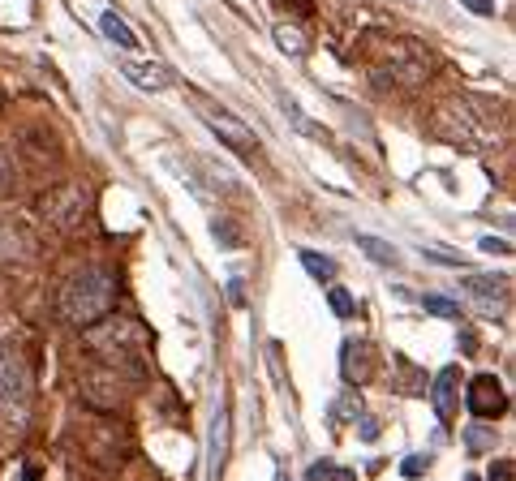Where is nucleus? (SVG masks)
<instances>
[{
    "label": "nucleus",
    "instance_id": "nucleus-13",
    "mask_svg": "<svg viewBox=\"0 0 516 481\" xmlns=\"http://www.w3.org/2000/svg\"><path fill=\"white\" fill-rule=\"evenodd\" d=\"M99 31H104V39H108V43H117L121 52H138V43H142V39L134 35V26H129L125 18H117L112 9L99 13Z\"/></svg>",
    "mask_w": 516,
    "mask_h": 481
},
{
    "label": "nucleus",
    "instance_id": "nucleus-16",
    "mask_svg": "<svg viewBox=\"0 0 516 481\" xmlns=\"http://www.w3.org/2000/svg\"><path fill=\"white\" fill-rule=\"evenodd\" d=\"M224 447H228V408H220V413H215V426H211V473H220Z\"/></svg>",
    "mask_w": 516,
    "mask_h": 481
},
{
    "label": "nucleus",
    "instance_id": "nucleus-1",
    "mask_svg": "<svg viewBox=\"0 0 516 481\" xmlns=\"http://www.w3.org/2000/svg\"><path fill=\"white\" fill-rule=\"evenodd\" d=\"M61 318L74 327H95L99 318L112 314V305H117V280H112V271L104 267H82L65 280L61 288Z\"/></svg>",
    "mask_w": 516,
    "mask_h": 481
},
{
    "label": "nucleus",
    "instance_id": "nucleus-2",
    "mask_svg": "<svg viewBox=\"0 0 516 481\" xmlns=\"http://www.w3.org/2000/svg\"><path fill=\"white\" fill-rule=\"evenodd\" d=\"M86 353L99 366H117L125 374H142V353H147V331L134 318H99L86 327Z\"/></svg>",
    "mask_w": 516,
    "mask_h": 481
},
{
    "label": "nucleus",
    "instance_id": "nucleus-27",
    "mask_svg": "<svg viewBox=\"0 0 516 481\" xmlns=\"http://www.w3.org/2000/svg\"><path fill=\"white\" fill-rule=\"evenodd\" d=\"M215 237H220V241L228 245V250H233V245H237V237H233V228H228V224H220V220H215Z\"/></svg>",
    "mask_w": 516,
    "mask_h": 481
},
{
    "label": "nucleus",
    "instance_id": "nucleus-21",
    "mask_svg": "<svg viewBox=\"0 0 516 481\" xmlns=\"http://www.w3.org/2000/svg\"><path fill=\"white\" fill-rule=\"evenodd\" d=\"M422 305H426L430 314H439V318H461V305L448 301V297H439V293H426Z\"/></svg>",
    "mask_w": 516,
    "mask_h": 481
},
{
    "label": "nucleus",
    "instance_id": "nucleus-17",
    "mask_svg": "<svg viewBox=\"0 0 516 481\" xmlns=\"http://www.w3.org/2000/svg\"><path fill=\"white\" fill-rule=\"evenodd\" d=\"M276 43H280V52H289V56H306V35H301V26H276Z\"/></svg>",
    "mask_w": 516,
    "mask_h": 481
},
{
    "label": "nucleus",
    "instance_id": "nucleus-4",
    "mask_svg": "<svg viewBox=\"0 0 516 481\" xmlns=\"http://www.w3.org/2000/svg\"><path fill=\"white\" fill-rule=\"evenodd\" d=\"M138 378L142 374H125L117 366H86L78 374V387H82V400L91 404V408H117L125 404L129 396H134V387H138Z\"/></svg>",
    "mask_w": 516,
    "mask_h": 481
},
{
    "label": "nucleus",
    "instance_id": "nucleus-25",
    "mask_svg": "<svg viewBox=\"0 0 516 481\" xmlns=\"http://www.w3.org/2000/svg\"><path fill=\"white\" fill-rule=\"evenodd\" d=\"M482 250H486V254H512V245L499 241V237H482Z\"/></svg>",
    "mask_w": 516,
    "mask_h": 481
},
{
    "label": "nucleus",
    "instance_id": "nucleus-23",
    "mask_svg": "<svg viewBox=\"0 0 516 481\" xmlns=\"http://www.w3.org/2000/svg\"><path fill=\"white\" fill-rule=\"evenodd\" d=\"M9 185H13V159L0 147V194H9Z\"/></svg>",
    "mask_w": 516,
    "mask_h": 481
},
{
    "label": "nucleus",
    "instance_id": "nucleus-22",
    "mask_svg": "<svg viewBox=\"0 0 516 481\" xmlns=\"http://www.w3.org/2000/svg\"><path fill=\"white\" fill-rule=\"evenodd\" d=\"M327 301H332V314H336V318H353V314H357V305H353V297H349V293H344V288H336V284H332V288H327Z\"/></svg>",
    "mask_w": 516,
    "mask_h": 481
},
{
    "label": "nucleus",
    "instance_id": "nucleus-3",
    "mask_svg": "<svg viewBox=\"0 0 516 481\" xmlns=\"http://www.w3.org/2000/svg\"><path fill=\"white\" fill-rule=\"evenodd\" d=\"M430 129L443 138V142H452V147H465V151H486V147H495V129L491 121L465 104V99H448V104H439L435 116H430Z\"/></svg>",
    "mask_w": 516,
    "mask_h": 481
},
{
    "label": "nucleus",
    "instance_id": "nucleus-7",
    "mask_svg": "<svg viewBox=\"0 0 516 481\" xmlns=\"http://www.w3.org/2000/svg\"><path fill=\"white\" fill-rule=\"evenodd\" d=\"M26 396H31V374L26 361L13 348L0 344V413H22Z\"/></svg>",
    "mask_w": 516,
    "mask_h": 481
},
{
    "label": "nucleus",
    "instance_id": "nucleus-20",
    "mask_svg": "<svg viewBox=\"0 0 516 481\" xmlns=\"http://www.w3.org/2000/svg\"><path fill=\"white\" fill-rule=\"evenodd\" d=\"M465 447L478 456V451H491L495 447V430H486V426H469L465 430Z\"/></svg>",
    "mask_w": 516,
    "mask_h": 481
},
{
    "label": "nucleus",
    "instance_id": "nucleus-12",
    "mask_svg": "<svg viewBox=\"0 0 516 481\" xmlns=\"http://www.w3.org/2000/svg\"><path fill=\"white\" fill-rule=\"evenodd\" d=\"M121 74H125V82H134L138 91H164V86H172V74L164 65H142V61H125L121 65Z\"/></svg>",
    "mask_w": 516,
    "mask_h": 481
},
{
    "label": "nucleus",
    "instance_id": "nucleus-26",
    "mask_svg": "<svg viewBox=\"0 0 516 481\" xmlns=\"http://www.w3.org/2000/svg\"><path fill=\"white\" fill-rule=\"evenodd\" d=\"M426 258H435V262H448V267H465V262L461 258H456V254H448V250H422Z\"/></svg>",
    "mask_w": 516,
    "mask_h": 481
},
{
    "label": "nucleus",
    "instance_id": "nucleus-28",
    "mask_svg": "<svg viewBox=\"0 0 516 481\" xmlns=\"http://www.w3.org/2000/svg\"><path fill=\"white\" fill-rule=\"evenodd\" d=\"M491 481H512V464H508V460H499L495 469H491Z\"/></svg>",
    "mask_w": 516,
    "mask_h": 481
},
{
    "label": "nucleus",
    "instance_id": "nucleus-6",
    "mask_svg": "<svg viewBox=\"0 0 516 481\" xmlns=\"http://www.w3.org/2000/svg\"><path fill=\"white\" fill-rule=\"evenodd\" d=\"M86 189H78V185H61V189H52V194H43L39 198V215L48 220L56 232H74V228H82V220H86Z\"/></svg>",
    "mask_w": 516,
    "mask_h": 481
},
{
    "label": "nucleus",
    "instance_id": "nucleus-24",
    "mask_svg": "<svg viewBox=\"0 0 516 481\" xmlns=\"http://www.w3.org/2000/svg\"><path fill=\"white\" fill-rule=\"evenodd\" d=\"M469 13H478V18H495V0H461Z\"/></svg>",
    "mask_w": 516,
    "mask_h": 481
},
{
    "label": "nucleus",
    "instance_id": "nucleus-19",
    "mask_svg": "<svg viewBox=\"0 0 516 481\" xmlns=\"http://www.w3.org/2000/svg\"><path fill=\"white\" fill-rule=\"evenodd\" d=\"M301 267H306L314 280H336V262L327 254H314V250H301Z\"/></svg>",
    "mask_w": 516,
    "mask_h": 481
},
{
    "label": "nucleus",
    "instance_id": "nucleus-9",
    "mask_svg": "<svg viewBox=\"0 0 516 481\" xmlns=\"http://www.w3.org/2000/svg\"><path fill=\"white\" fill-rule=\"evenodd\" d=\"M198 116L215 129V138L224 142V147H233L237 155H258V134L250 125H241L237 116H228V112H215V108H198Z\"/></svg>",
    "mask_w": 516,
    "mask_h": 481
},
{
    "label": "nucleus",
    "instance_id": "nucleus-8",
    "mask_svg": "<svg viewBox=\"0 0 516 481\" xmlns=\"http://www.w3.org/2000/svg\"><path fill=\"white\" fill-rule=\"evenodd\" d=\"M465 404H469V413L478 417V421H491V417H504L508 413V391L499 387L495 374H478V378H469Z\"/></svg>",
    "mask_w": 516,
    "mask_h": 481
},
{
    "label": "nucleus",
    "instance_id": "nucleus-14",
    "mask_svg": "<svg viewBox=\"0 0 516 481\" xmlns=\"http://www.w3.org/2000/svg\"><path fill=\"white\" fill-rule=\"evenodd\" d=\"M456 378H461V374L448 366V370L435 374V383H430V400H435V413L439 417H448L452 408H456Z\"/></svg>",
    "mask_w": 516,
    "mask_h": 481
},
{
    "label": "nucleus",
    "instance_id": "nucleus-29",
    "mask_svg": "<svg viewBox=\"0 0 516 481\" xmlns=\"http://www.w3.org/2000/svg\"><path fill=\"white\" fill-rule=\"evenodd\" d=\"M405 477H422V460H418V456L405 460Z\"/></svg>",
    "mask_w": 516,
    "mask_h": 481
},
{
    "label": "nucleus",
    "instance_id": "nucleus-30",
    "mask_svg": "<svg viewBox=\"0 0 516 481\" xmlns=\"http://www.w3.org/2000/svg\"><path fill=\"white\" fill-rule=\"evenodd\" d=\"M276 481H284V473H280V477H276Z\"/></svg>",
    "mask_w": 516,
    "mask_h": 481
},
{
    "label": "nucleus",
    "instance_id": "nucleus-5",
    "mask_svg": "<svg viewBox=\"0 0 516 481\" xmlns=\"http://www.w3.org/2000/svg\"><path fill=\"white\" fill-rule=\"evenodd\" d=\"M430 52H422L418 43H409V39H400L387 48V56L375 65V78L383 86H422L430 78Z\"/></svg>",
    "mask_w": 516,
    "mask_h": 481
},
{
    "label": "nucleus",
    "instance_id": "nucleus-15",
    "mask_svg": "<svg viewBox=\"0 0 516 481\" xmlns=\"http://www.w3.org/2000/svg\"><path fill=\"white\" fill-rule=\"evenodd\" d=\"M357 250H362L366 258H375L379 267H400V250H396V245L370 237V232H357Z\"/></svg>",
    "mask_w": 516,
    "mask_h": 481
},
{
    "label": "nucleus",
    "instance_id": "nucleus-11",
    "mask_svg": "<svg viewBox=\"0 0 516 481\" xmlns=\"http://www.w3.org/2000/svg\"><path fill=\"white\" fill-rule=\"evenodd\" d=\"M340 370H344V383H366V378L375 374V353H370V344L366 340H344Z\"/></svg>",
    "mask_w": 516,
    "mask_h": 481
},
{
    "label": "nucleus",
    "instance_id": "nucleus-18",
    "mask_svg": "<svg viewBox=\"0 0 516 481\" xmlns=\"http://www.w3.org/2000/svg\"><path fill=\"white\" fill-rule=\"evenodd\" d=\"M284 116H289V121H293V125H297V129H301V134H306V138H319V142H327V129H323V125H314L310 116H306V112H301V108L293 104V99H284Z\"/></svg>",
    "mask_w": 516,
    "mask_h": 481
},
{
    "label": "nucleus",
    "instance_id": "nucleus-10",
    "mask_svg": "<svg viewBox=\"0 0 516 481\" xmlns=\"http://www.w3.org/2000/svg\"><path fill=\"white\" fill-rule=\"evenodd\" d=\"M461 288H465L473 301H478L482 314L495 318V314L508 310V280H504V275H465Z\"/></svg>",
    "mask_w": 516,
    "mask_h": 481
}]
</instances>
